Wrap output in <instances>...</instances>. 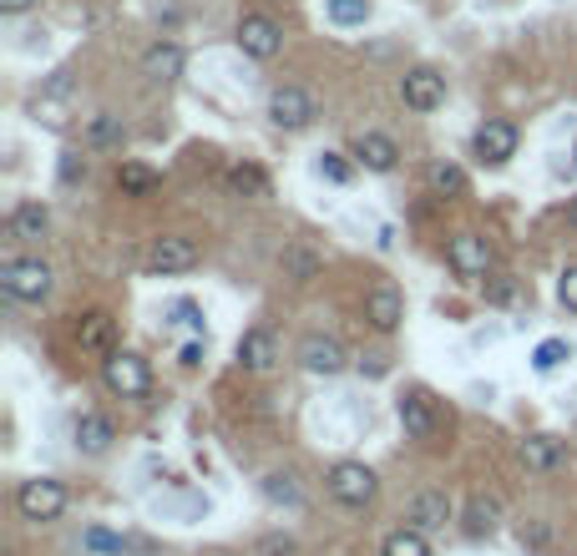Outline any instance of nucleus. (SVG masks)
<instances>
[{
  "label": "nucleus",
  "mask_w": 577,
  "mask_h": 556,
  "mask_svg": "<svg viewBox=\"0 0 577 556\" xmlns=\"http://www.w3.org/2000/svg\"><path fill=\"white\" fill-rule=\"evenodd\" d=\"M0 289H6V298H15V304H46V298L56 294V269L41 259H11L0 269Z\"/></svg>",
  "instance_id": "f257e3e1"
},
{
  "label": "nucleus",
  "mask_w": 577,
  "mask_h": 556,
  "mask_svg": "<svg viewBox=\"0 0 577 556\" xmlns=\"http://www.w3.org/2000/svg\"><path fill=\"white\" fill-rule=\"evenodd\" d=\"M325 491L345 511H365L375 496H380V481H375V471L365 461H335L325 475Z\"/></svg>",
  "instance_id": "f03ea898"
},
{
  "label": "nucleus",
  "mask_w": 577,
  "mask_h": 556,
  "mask_svg": "<svg viewBox=\"0 0 577 556\" xmlns=\"http://www.w3.org/2000/svg\"><path fill=\"white\" fill-rule=\"evenodd\" d=\"M102 385H107L112 395H122V400H147L153 369H147V359L133 355V349H112V355L102 359Z\"/></svg>",
  "instance_id": "7ed1b4c3"
},
{
  "label": "nucleus",
  "mask_w": 577,
  "mask_h": 556,
  "mask_svg": "<svg viewBox=\"0 0 577 556\" xmlns=\"http://www.w3.org/2000/svg\"><path fill=\"white\" fill-rule=\"evenodd\" d=\"M15 511L25 521H61L66 511V485L51 481V475H31V481L15 485Z\"/></svg>",
  "instance_id": "20e7f679"
},
{
  "label": "nucleus",
  "mask_w": 577,
  "mask_h": 556,
  "mask_svg": "<svg viewBox=\"0 0 577 556\" xmlns=\"http://www.w3.org/2000/svg\"><path fill=\"white\" fill-rule=\"evenodd\" d=\"M294 359H300L304 375H325V379H335V375H345L349 369L345 344H339L335 334H304L300 349H294Z\"/></svg>",
  "instance_id": "39448f33"
},
{
  "label": "nucleus",
  "mask_w": 577,
  "mask_h": 556,
  "mask_svg": "<svg viewBox=\"0 0 577 556\" xmlns=\"http://www.w3.org/2000/svg\"><path fill=\"white\" fill-rule=\"evenodd\" d=\"M239 51L253 61H274L279 51H284V25L264 11H249L239 21Z\"/></svg>",
  "instance_id": "423d86ee"
},
{
  "label": "nucleus",
  "mask_w": 577,
  "mask_h": 556,
  "mask_svg": "<svg viewBox=\"0 0 577 556\" xmlns=\"http://www.w3.org/2000/svg\"><path fill=\"white\" fill-rule=\"evenodd\" d=\"M319 117V107H314V96L304 92V86H274L269 92V122L284 132H300L310 127V122Z\"/></svg>",
  "instance_id": "0eeeda50"
},
{
  "label": "nucleus",
  "mask_w": 577,
  "mask_h": 556,
  "mask_svg": "<svg viewBox=\"0 0 577 556\" xmlns=\"http://www.w3.org/2000/svg\"><path fill=\"white\" fill-rule=\"evenodd\" d=\"M198 243H192L188 233H162V238H153V249H147V269L153 273H188V269H198Z\"/></svg>",
  "instance_id": "6e6552de"
},
{
  "label": "nucleus",
  "mask_w": 577,
  "mask_h": 556,
  "mask_svg": "<svg viewBox=\"0 0 577 556\" xmlns=\"http://www.w3.org/2000/svg\"><path fill=\"white\" fill-rule=\"evenodd\" d=\"M517 127H512V122H502V117H486L476 127V137H471V147H476V157L486 167H506L512 162V157H517Z\"/></svg>",
  "instance_id": "1a4fd4ad"
},
{
  "label": "nucleus",
  "mask_w": 577,
  "mask_h": 556,
  "mask_svg": "<svg viewBox=\"0 0 577 556\" xmlns=\"http://www.w3.org/2000/svg\"><path fill=\"white\" fill-rule=\"evenodd\" d=\"M445 263H451L457 279H486L492 273V243L481 233H457L445 243Z\"/></svg>",
  "instance_id": "9d476101"
},
{
  "label": "nucleus",
  "mask_w": 577,
  "mask_h": 556,
  "mask_svg": "<svg viewBox=\"0 0 577 556\" xmlns=\"http://www.w3.org/2000/svg\"><path fill=\"white\" fill-rule=\"evenodd\" d=\"M457 521V506H451V496L445 491H416L406 506V526H416V532H445Z\"/></svg>",
  "instance_id": "9b49d317"
},
{
  "label": "nucleus",
  "mask_w": 577,
  "mask_h": 556,
  "mask_svg": "<svg viewBox=\"0 0 577 556\" xmlns=\"http://www.w3.org/2000/svg\"><path fill=\"white\" fill-rule=\"evenodd\" d=\"M400 102H406L410 112H436L445 102V76L431 72V66H410V72L400 76Z\"/></svg>",
  "instance_id": "f8f14e48"
},
{
  "label": "nucleus",
  "mask_w": 577,
  "mask_h": 556,
  "mask_svg": "<svg viewBox=\"0 0 577 556\" xmlns=\"http://www.w3.org/2000/svg\"><path fill=\"white\" fill-rule=\"evenodd\" d=\"M72 445L82 450V455H107V450L117 445V420L102 410H82L72 426Z\"/></svg>",
  "instance_id": "ddd939ff"
},
{
  "label": "nucleus",
  "mask_w": 577,
  "mask_h": 556,
  "mask_svg": "<svg viewBox=\"0 0 577 556\" xmlns=\"http://www.w3.org/2000/svg\"><path fill=\"white\" fill-rule=\"evenodd\" d=\"M365 319H370L375 334H396L400 319H406V294L396 284H375L365 294Z\"/></svg>",
  "instance_id": "4468645a"
},
{
  "label": "nucleus",
  "mask_w": 577,
  "mask_h": 556,
  "mask_svg": "<svg viewBox=\"0 0 577 556\" xmlns=\"http://www.w3.org/2000/svg\"><path fill=\"white\" fill-rule=\"evenodd\" d=\"M396 415H400V430H406L410 440H421V445H431L436 436H441V420H436L431 400H426L421 390H410L396 400Z\"/></svg>",
  "instance_id": "2eb2a0df"
},
{
  "label": "nucleus",
  "mask_w": 577,
  "mask_h": 556,
  "mask_svg": "<svg viewBox=\"0 0 577 556\" xmlns=\"http://www.w3.org/2000/svg\"><path fill=\"white\" fill-rule=\"evenodd\" d=\"M239 365L249 369V375H269V369L279 365V339L264 324H253V329L239 334Z\"/></svg>",
  "instance_id": "dca6fc26"
},
{
  "label": "nucleus",
  "mask_w": 577,
  "mask_h": 556,
  "mask_svg": "<svg viewBox=\"0 0 577 556\" xmlns=\"http://www.w3.org/2000/svg\"><path fill=\"white\" fill-rule=\"evenodd\" d=\"M355 162H360L365 172H396L400 167L396 137H385V132H360V137H355Z\"/></svg>",
  "instance_id": "f3484780"
},
{
  "label": "nucleus",
  "mask_w": 577,
  "mask_h": 556,
  "mask_svg": "<svg viewBox=\"0 0 577 556\" xmlns=\"http://www.w3.org/2000/svg\"><path fill=\"white\" fill-rule=\"evenodd\" d=\"M117 324H112V314H102V308H92V314H82V319H76V344H82L86 355H102L107 359L112 349H117Z\"/></svg>",
  "instance_id": "a211bd4d"
},
{
  "label": "nucleus",
  "mask_w": 577,
  "mask_h": 556,
  "mask_svg": "<svg viewBox=\"0 0 577 556\" xmlns=\"http://www.w3.org/2000/svg\"><path fill=\"white\" fill-rule=\"evenodd\" d=\"M517 455H522V465H527L532 475H553L557 465L567 461V445H563L557 436H527Z\"/></svg>",
  "instance_id": "6ab92c4d"
},
{
  "label": "nucleus",
  "mask_w": 577,
  "mask_h": 556,
  "mask_svg": "<svg viewBox=\"0 0 577 556\" xmlns=\"http://www.w3.org/2000/svg\"><path fill=\"white\" fill-rule=\"evenodd\" d=\"M46 228H51L46 202H21V208H11V218H6V233H11L15 243H36V238H46Z\"/></svg>",
  "instance_id": "aec40b11"
},
{
  "label": "nucleus",
  "mask_w": 577,
  "mask_h": 556,
  "mask_svg": "<svg viewBox=\"0 0 577 556\" xmlns=\"http://www.w3.org/2000/svg\"><path fill=\"white\" fill-rule=\"evenodd\" d=\"M457 521H461V532L481 542V536H492L496 526H502V501H496V496H471L466 506H461Z\"/></svg>",
  "instance_id": "412c9836"
},
{
  "label": "nucleus",
  "mask_w": 577,
  "mask_h": 556,
  "mask_svg": "<svg viewBox=\"0 0 577 556\" xmlns=\"http://www.w3.org/2000/svg\"><path fill=\"white\" fill-rule=\"evenodd\" d=\"M143 72L153 76V82H178L182 76V46L178 41H157V46H147Z\"/></svg>",
  "instance_id": "4be33fe9"
},
{
  "label": "nucleus",
  "mask_w": 577,
  "mask_h": 556,
  "mask_svg": "<svg viewBox=\"0 0 577 556\" xmlns=\"http://www.w3.org/2000/svg\"><path fill=\"white\" fill-rule=\"evenodd\" d=\"M259 491H264L274 506H288V511H300L304 506V485L294 471H269L264 481H259Z\"/></svg>",
  "instance_id": "5701e85b"
},
{
  "label": "nucleus",
  "mask_w": 577,
  "mask_h": 556,
  "mask_svg": "<svg viewBox=\"0 0 577 556\" xmlns=\"http://www.w3.org/2000/svg\"><path fill=\"white\" fill-rule=\"evenodd\" d=\"M380 556H431V536L416 532V526H396L380 542Z\"/></svg>",
  "instance_id": "b1692460"
},
{
  "label": "nucleus",
  "mask_w": 577,
  "mask_h": 556,
  "mask_svg": "<svg viewBox=\"0 0 577 556\" xmlns=\"http://www.w3.org/2000/svg\"><path fill=\"white\" fill-rule=\"evenodd\" d=\"M426 182H431L436 198H461L466 192V172L457 162H431L426 167Z\"/></svg>",
  "instance_id": "393cba45"
},
{
  "label": "nucleus",
  "mask_w": 577,
  "mask_h": 556,
  "mask_svg": "<svg viewBox=\"0 0 577 556\" xmlns=\"http://www.w3.org/2000/svg\"><path fill=\"white\" fill-rule=\"evenodd\" d=\"M127 143V127H122V117H112V112H96L92 122H86V147H122Z\"/></svg>",
  "instance_id": "a878e982"
},
{
  "label": "nucleus",
  "mask_w": 577,
  "mask_h": 556,
  "mask_svg": "<svg viewBox=\"0 0 577 556\" xmlns=\"http://www.w3.org/2000/svg\"><path fill=\"white\" fill-rule=\"evenodd\" d=\"M325 15H329V25H339V31H355V25L370 21V0H329Z\"/></svg>",
  "instance_id": "bb28decb"
},
{
  "label": "nucleus",
  "mask_w": 577,
  "mask_h": 556,
  "mask_svg": "<svg viewBox=\"0 0 577 556\" xmlns=\"http://www.w3.org/2000/svg\"><path fill=\"white\" fill-rule=\"evenodd\" d=\"M153 182H157V172H153V167H143V162H122L117 188L127 192V198H143V192H153Z\"/></svg>",
  "instance_id": "cd10ccee"
},
{
  "label": "nucleus",
  "mask_w": 577,
  "mask_h": 556,
  "mask_svg": "<svg viewBox=\"0 0 577 556\" xmlns=\"http://www.w3.org/2000/svg\"><path fill=\"white\" fill-rule=\"evenodd\" d=\"M563 359H573V349H567V339H542L537 349H532V369L537 375H553Z\"/></svg>",
  "instance_id": "c85d7f7f"
},
{
  "label": "nucleus",
  "mask_w": 577,
  "mask_h": 556,
  "mask_svg": "<svg viewBox=\"0 0 577 556\" xmlns=\"http://www.w3.org/2000/svg\"><path fill=\"white\" fill-rule=\"evenodd\" d=\"M229 182H233V188H239V192H249V198H264V192H269L264 172H259V167H253V162L233 167V172H229Z\"/></svg>",
  "instance_id": "c756f323"
},
{
  "label": "nucleus",
  "mask_w": 577,
  "mask_h": 556,
  "mask_svg": "<svg viewBox=\"0 0 577 556\" xmlns=\"http://www.w3.org/2000/svg\"><path fill=\"white\" fill-rule=\"evenodd\" d=\"M86 546H92V552H102V556H127V552H133V542H127V536H112V532H86Z\"/></svg>",
  "instance_id": "7c9ffc66"
},
{
  "label": "nucleus",
  "mask_w": 577,
  "mask_h": 556,
  "mask_svg": "<svg viewBox=\"0 0 577 556\" xmlns=\"http://www.w3.org/2000/svg\"><path fill=\"white\" fill-rule=\"evenodd\" d=\"M300 546H294V536H284V532H269V536H259L253 542V556H294Z\"/></svg>",
  "instance_id": "2f4dec72"
},
{
  "label": "nucleus",
  "mask_w": 577,
  "mask_h": 556,
  "mask_svg": "<svg viewBox=\"0 0 577 556\" xmlns=\"http://www.w3.org/2000/svg\"><path fill=\"white\" fill-rule=\"evenodd\" d=\"M557 304H563L567 314H577V263H567V269L557 273Z\"/></svg>",
  "instance_id": "473e14b6"
},
{
  "label": "nucleus",
  "mask_w": 577,
  "mask_h": 556,
  "mask_svg": "<svg viewBox=\"0 0 577 556\" xmlns=\"http://www.w3.org/2000/svg\"><path fill=\"white\" fill-rule=\"evenodd\" d=\"M288 269H294V284H310V279H314V269H319V259H314V253L310 249H288Z\"/></svg>",
  "instance_id": "72a5a7b5"
},
{
  "label": "nucleus",
  "mask_w": 577,
  "mask_h": 556,
  "mask_svg": "<svg viewBox=\"0 0 577 556\" xmlns=\"http://www.w3.org/2000/svg\"><path fill=\"white\" fill-rule=\"evenodd\" d=\"M319 178H325V182H345L349 178L345 153H319Z\"/></svg>",
  "instance_id": "f704fd0d"
},
{
  "label": "nucleus",
  "mask_w": 577,
  "mask_h": 556,
  "mask_svg": "<svg viewBox=\"0 0 577 556\" xmlns=\"http://www.w3.org/2000/svg\"><path fill=\"white\" fill-rule=\"evenodd\" d=\"M486 298H492V304H512V298H517V279H512V273H496Z\"/></svg>",
  "instance_id": "c9c22d12"
},
{
  "label": "nucleus",
  "mask_w": 577,
  "mask_h": 556,
  "mask_svg": "<svg viewBox=\"0 0 577 556\" xmlns=\"http://www.w3.org/2000/svg\"><path fill=\"white\" fill-rule=\"evenodd\" d=\"M203 355H208V339H188V344L178 349L182 369H198V365H203Z\"/></svg>",
  "instance_id": "e433bc0d"
},
{
  "label": "nucleus",
  "mask_w": 577,
  "mask_h": 556,
  "mask_svg": "<svg viewBox=\"0 0 577 556\" xmlns=\"http://www.w3.org/2000/svg\"><path fill=\"white\" fill-rule=\"evenodd\" d=\"M547 542V521H527L522 526V546H542Z\"/></svg>",
  "instance_id": "4c0bfd02"
},
{
  "label": "nucleus",
  "mask_w": 577,
  "mask_h": 556,
  "mask_svg": "<svg viewBox=\"0 0 577 556\" xmlns=\"http://www.w3.org/2000/svg\"><path fill=\"white\" fill-rule=\"evenodd\" d=\"M86 178V162H76V153H66V162H61V182H76Z\"/></svg>",
  "instance_id": "58836bf2"
},
{
  "label": "nucleus",
  "mask_w": 577,
  "mask_h": 556,
  "mask_svg": "<svg viewBox=\"0 0 577 556\" xmlns=\"http://www.w3.org/2000/svg\"><path fill=\"white\" fill-rule=\"evenodd\" d=\"M66 92H72V72H56L46 86V96H66Z\"/></svg>",
  "instance_id": "ea45409f"
},
{
  "label": "nucleus",
  "mask_w": 577,
  "mask_h": 556,
  "mask_svg": "<svg viewBox=\"0 0 577 556\" xmlns=\"http://www.w3.org/2000/svg\"><path fill=\"white\" fill-rule=\"evenodd\" d=\"M36 0H0V15H25Z\"/></svg>",
  "instance_id": "a19ab883"
},
{
  "label": "nucleus",
  "mask_w": 577,
  "mask_h": 556,
  "mask_svg": "<svg viewBox=\"0 0 577 556\" xmlns=\"http://www.w3.org/2000/svg\"><path fill=\"white\" fill-rule=\"evenodd\" d=\"M567 228H577V198L567 202Z\"/></svg>",
  "instance_id": "79ce46f5"
},
{
  "label": "nucleus",
  "mask_w": 577,
  "mask_h": 556,
  "mask_svg": "<svg viewBox=\"0 0 577 556\" xmlns=\"http://www.w3.org/2000/svg\"><path fill=\"white\" fill-rule=\"evenodd\" d=\"M573 167H577V162H573Z\"/></svg>",
  "instance_id": "37998d69"
}]
</instances>
